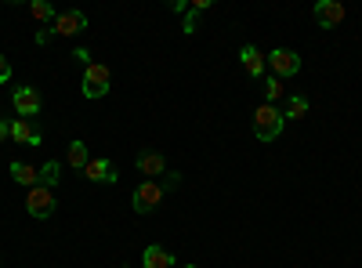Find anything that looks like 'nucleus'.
<instances>
[{
  "mask_svg": "<svg viewBox=\"0 0 362 268\" xmlns=\"http://www.w3.org/2000/svg\"><path fill=\"white\" fill-rule=\"evenodd\" d=\"M51 37H54L51 29H40V33H37V44H40V47H47V44H51Z\"/></svg>",
  "mask_w": 362,
  "mask_h": 268,
  "instance_id": "23",
  "label": "nucleus"
},
{
  "mask_svg": "<svg viewBox=\"0 0 362 268\" xmlns=\"http://www.w3.org/2000/svg\"><path fill=\"white\" fill-rule=\"evenodd\" d=\"M312 18L322 29H337L344 22V4H341V0H319V4L312 8Z\"/></svg>",
  "mask_w": 362,
  "mask_h": 268,
  "instance_id": "7",
  "label": "nucleus"
},
{
  "mask_svg": "<svg viewBox=\"0 0 362 268\" xmlns=\"http://www.w3.org/2000/svg\"><path fill=\"white\" fill-rule=\"evenodd\" d=\"M177 182H181V174H177V170H167L163 182H160V189H163V192H167V189H177Z\"/></svg>",
  "mask_w": 362,
  "mask_h": 268,
  "instance_id": "20",
  "label": "nucleus"
},
{
  "mask_svg": "<svg viewBox=\"0 0 362 268\" xmlns=\"http://www.w3.org/2000/svg\"><path fill=\"white\" fill-rule=\"evenodd\" d=\"M185 268H199V264H185Z\"/></svg>",
  "mask_w": 362,
  "mask_h": 268,
  "instance_id": "26",
  "label": "nucleus"
},
{
  "mask_svg": "<svg viewBox=\"0 0 362 268\" xmlns=\"http://www.w3.org/2000/svg\"><path fill=\"white\" fill-rule=\"evenodd\" d=\"M283 112L276 109V105H261L257 112H254V134H257V141H276L279 138V131H283Z\"/></svg>",
  "mask_w": 362,
  "mask_h": 268,
  "instance_id": "1",
  "label": "nucleus"
},
{
  "mask_svg": "<svg viewBox=\"0 0 362 268\" xmlns=\"http://www.w3.org/2000/svg\"><path fill=\"white\" fill-rule=\"evenodd\" d=\"M261 91H264V105H272L276 98H283V91H286V87H283V80H279V76H268Z\"/></svg>",
  "mask_w": 362,
  "mask_h": 268,
  "instance_id": "19",
  "label": "nucleus"
},
{
  "mask_svg": "<svg viewBox=\"0 0 362 268\" xmlns=\"http://www.w3.org/2000/svg\"><path fill=\"white\" fill-rule=\"evenodd\" d=\"M141 264H145V268H170V264H174V254L163 250V247H156V243H148V247L141 250Z\"/></svg>",
  "mask_w": 362,
  "mask_h": 268,
  "instance_id": "13",
  "label": "nucleus"
},
{
  "mask_svg": "<svg viewBox=\"0 0 362 268\" xmlns=\"http://www.w3.org/2000/svg\"><path fill=\"white\" fill-rule=\"evenodd\" d=\"M131 203H134V211H138V214H153L156 206L163 203V189H160V182H148V177H145V182L134 189Z\"/></svg>",
  "mask_w": 362,
  "mask_h": 268,
  "instance_id": "3",
  "label": "nucleus"
},
{
  "mask_svg": "<svg viewBox=\"0 0 362 268\" xmlns=\"http://www.w3.org/2000/svg\"><path fill=\"white\" fill-rule=\"evenodd\" d=\"M138 170L148 174V182H156V177L167 174V160H163L160 153H141V156H138Z\"/></svg>",
  "mask_w": 362,
  "mask_h": 268,
  "instance_id": "12",
  "label": "nucleus"
},
{
  "mask_svg": "<svg viewBox=\"0 0 362 268\" xmlns=\"http://www.w3.org/2000/svg\"><path fill=\"white\" fill-rule=\"evenodd\" d=\"M11 105H15V112H18V120H33L44 102H40V91H37V87H15Z\"/></svg>",
  "mask_w": 362,
  "mask_h": 268,
  "instance_id": "6",
  "label": "nucleus"
},
{
  "mask_svg": "<svg viewBox=\"0 0 362 268\" xmlns=\"http://www.w3.org/2000/svg\"><path fill=\"white\" fill-rule=\"evenodd\" d=\"M268 69L276 73L279 80L297 76V73H300V54H297V51H286V47H276V51L268 54Z\"/></svg>",
  "mask_w": 362,
  "mask_h": 268,
  "instance_id": "5",
  "label": "nucleus"
},
{
  "mask_svg": "<svg viewBox=\"0 0 362 268\" xmlns=\"http://www.w3.org/2000/svg\"><path fill=\"white\" fill-rule=\"evenodd\" d=\"M109 87H112V73H109V66L90 62V66L83 69V98H105V95H109Z\"/></svg>",
  "mask_w": 362,
  "mask_h": 268,
  "instance_id": "2",
  "label": "nucleus"
},
{
  "mask_svg": "<svg viewBox=\"0 0 362 268\" xmlns=\"http://www.w3.org/2000/svg\"><path fill=\"white\" fill-rule=\"evenodd\" d=\"M11 177H15L18 185H25V189H37L40 185V170L29 167V163H11Z\"/></svg>",
  "mask_w": 362,
  "mask_h": 268,
  "instance_id": "14",
  "label": "nucleus"
},
{
  "mask_svg": "<svg viewBox=\"0 0 362 268\" xmlns=\"http://www.w3.org/2000/svg\"><path fill=\"white\" fill-rule=\"evenodd\" d=\"M83 177L87 182H98V185H116V167L109 163V160H90L87 167H83Z\"/></svg>",
  "mask_w": 362,
  "mask_h": 268,
  "instance_id": "10",
  "label": "nucleus"
},
{
  "mask_svg": "<svg viewBox=\"0 0 362 268\" xmlns=\"http://www.w3.org/2000/svg\"><path fill=\"white\" fill-rule=\"evenodd\" d=\"M58 174H62V163H58V160H47V163L40 167V185H44V189H54Z\"/></svg>",
  "mask_w": 362,
  "mask_h": 268,
  "instance_id": "18",
  "label": "nucleus"
},
{
  "mask_svg": "<svg viewBox=\"0 0 362 268\" xmlns=\"http://www.w3.org/2000/svg\"><path fill=\"white\" fill-rule=\"evenodd\" d=\"M11 80V62H8V54H0V83H8Z\"/></svg>",
  "mask_w": 362,
  "mask_h": 268,
  "instance_id": "21",
  "label": "nucleus"
},
{
  "mask_svg": "<svg viewBox=\"0 0 362 268\" xmlns=\"http://www.w3.org/2000/svg\"><path fill=\"white\" fill-rule=\"evenodd\" d=\"M25 214H29V218H37V221L51 218V214H54V192L44 189V185L29 189V196H25Z\"/></svg>",
  "mask_w": 362,
  "mask_h": 268,
  "instance_id": "4",
  "label": "nucleus"
},
{
  "mask_svg": "<svg viewBox=\"0 0 362 268\" xmlns=\"http://www.w3.org/2000/svg\"><path fill=\"white\" fill-rule=\"evenodd\" d=\"M4 138H11V124H8V120H0V141H4Z\"/></svg>",
  "mask_w": 362,
  "mask_h": 268,
  "instance_id": "25",
  "label": "nucleus"
},
{
  "mask_svg": "<svg viewBox=\"0 0 362 268\" xmlns=\"http://www.w3.org/2000/svg\"><path fill=\"white\" fill-rule=\"evenodd\" d=\"M83 29H87V15L83 11H58L51 33H58V37H80Z\"/></svg>",
  "mask_w": 362,
  "mask_h": 268,
  "instance_id": "8",
  "label": "nucleus"
},
{
  "mask_svg": "<svg viewBox=\"0 0 362 268\" xmlns=\"http://www.w3.org/2000/svg\"><path fill=\"white\" fill-rule=\"evenodd\" d=\"M239 62H243V69H247L254 80H261L264 69H268V54H261L254 44H243V47H239Z\"/></svg>",
  "mask_w": 362,
  "mask_h": 268,
  "instance_id": "9",
  "label": "nucleus"
},
{
  "mask_svg": "<svg viewBox=\"0 0 362 268\" xmlns=\"http://www.w3.org/2000/svg\"><path fill=\"white\" fill-rule=\"evenodd\" d=\"M308 116V98L305 95H290L286 109H283V120H305Z\"/></svg>",
  "mask_w": 362,
  "mask_h": 268,
  "instance_id": "15",
  "label": "nucleus"
},
{
  "mask_svg": "<svg viewBox=\"0 0 362 268\" xmlns=\"http://www.w3.org/2000/svg\"><path fill=\"white\" fill-rule=\"evenodd\" d=\"M11 141L18 145H40V131L33 127V120H11Z\"/></svg>",
  "mask_w": 362,
  "mask_h": 268,
  "instance_id": "11",
  "label": "nucleus"
},
{
  "mask_svg": "<svg viewBox=\"0 0 362 268\" xmlns=\"http://www.w3.org/2000/svg\"><path fill=\"white\" fill-rule=\"evenodd\" d=\"M73 58H76V62H80V66H83V69H87V66H90V51H83V47H80V51H76V54H73Z\"/></svg>",
  "mask_w": 362,
  "mask_h": 268,
  "instance_id": "22",
  "label": "nucleus"
},
{
  "mask_svg": "<svg viewBox=\"0 0 362 268\" xmlns=\"http://www.w3.org/2000/svg\"><path fill=\"white\" fill-rule=\"evenodd\" d=\"M170 11H177V15H185V11H189V4H185V0H174V4H170Z\"/></svg>",
  "mask_w": 362,
  "mask_h": 268,
  "instance_id": "24",
  "label": "nucleus"
},
{
  "mask_svg": "<svg viewBox=\"0 0 362 268\" xmlns=\"http://www.w3.org/2000/svg\"><path fill=\"white\" fill-rule=\"evenodd\" d=\"M66 160H69V167H73V170H83V167L90 163L87 145H83V141H69V156H66Z\"/></svg>",
  "mask_w": 362,
  "mask_h": 268,
  "instance_id": "16",
  "label": "nucleus"
},
{
  "mask_svg": "<svg viewBox=\"0 0 362 268\" xmlns=\"http://www.w3.org/2000/svg\"><path fill=\"white\" fill-rule=\"evenodd\" d=\"M29 11H33L37 22H51V25H54V18H58V11H54L51 0H33V4H29Z\"/></svg>",
  "mask_w": 362,
  "mask_h": 268,
  "instance_id": "17",
  "label": "nucleus"
}]
</instances>
